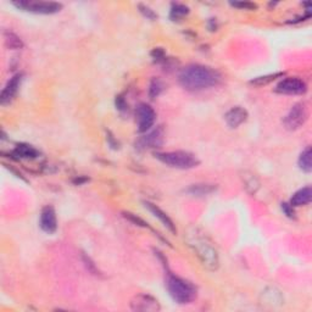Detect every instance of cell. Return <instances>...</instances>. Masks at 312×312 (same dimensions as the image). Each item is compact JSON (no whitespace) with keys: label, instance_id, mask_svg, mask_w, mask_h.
Returning a JSON list of instances; mask_svg holds the SVG:
<instances>
[{"label":"cell","instance_id":"cell-11","mask_svg":"<svg viewBox=\"0 0 312 312\" xmlns=\"http://www.w3.org/2000/svg\"><path fill=\"white\" fill-rule=\"evenodd\" d=\"M39 226L43 232L48 234L55 233L57 229V218L55 209L52 205L44 206L40 211V218H39Z\"/></svg>","mask_w":312,"mask_h":312},{"label":"cell","instance_id":"cell-26","mask_svg":"<svg viewBox=\"0 0 312 312\" xmlns=\"http://www.w3.org/2000/svg\"><path fill=\"white\" fill-rule=\"evenodd\" d=\"M232 6L238 9H244V10H256L257 5L254 4V3L249 2H231L229 3Z\"/></svg>","mask_w":312,"mask_h":312},{"label":"cell","instance_id":"cell-24","mask_svg":"<svg viewBox=\"0 0 312 312\" xmlns=\"http://www.w3.org/2000/svg\"><path fill=\"white\" fill-rule=\"evenodd\" d=\"M281 76H283V73H275V75L263 76V77H257L255 79H253L250 83L255 84V85H266V84H269L270 82H272L273 79H276L277 77H281Z\"/></svg>","mask_w":312,"mask_h":312},{"label":"cell","instance_id":"cell-25","mask_svg":"<svg viewBox=\"0 0 312 312\" xmlns=\"http://www.w3.org/2000/svg\"><path fill=\"white\" fill-rule=\"evenodd\" d=\"M122 215H123V217L127 218V219H128V221H130V222H133V224H135L136 226H141V227H144V228L149 227L148 224H146V222L144 221V219H142L141 217H138V216L135 215V213L122 212Z\"/></svg>","mask_w":312,"mask_h":312},{"label":"cell","instance_id":"cell-12","mask_svg":"<svg viewBox=\"0 0 312 312\" xmlns=\"http://www.w3.org/2000/svg\"><path fill=\"white\" fill-rule=\"evenodd\" d=\"M22 77H24L22 73H17V75L12 76V77L9 79L4 89L2 91V94H0V104L5 106V105L10 104L11 101L14 100V98L18 92V88H20L21 85Z\"/></svg>","mask_w":312,"mask_h":312},{"label":"cell","instance_id":"cell-21","mask_svg":"<svg viewBox=\"0 0 312 312\" xmlns=\"http://www.w3.org/2000/svg\"><path fill=\"white\" fill-rule=\"evenodd\" d=\"M243 181H244V184H245V188H247V190L249 192L250 194H255L257 192V189L260 188V182L259 180L255 177V174L253 173H249V172H244L243 173Z\"/></svg>","mask_w":312,"mask_h":312},{"label":"cell","instance_id":"cell-3","mask_svg":"<svg viewBox=\"0 0 312 312\" xmlns=\"http://www.w3.org/2000/svg\"><path fill=\"white\" fill-rule=\"evenodd\" d=\"M166 288L170 297L180 305H187L195 300L196 288L192 283L180 277L167 273Z\"/></svg>","mask_w":312,"mask_h":312},{"label":"cell","instance_id":"cell-19","mask_svg":"<svg viewBox=\"0 0 312 312\" xmlns=\"http://www.w3.org/2000/svg\"><path fill=\"white\" fill-rule=\"evenodd\" d=\"M298 165H299V168H300L301 171L306 172V173H310V172L312 171L311 146H306V148L302 150V152L298 159Z\"/></svg>","mask_w":312,"mask_h":312},{"label":"cell","instance_id":"cell-15","mask_svg":"<svg viewBox=\"0 0 312 312\" xmlns=\"http://www.w3.org/2000/svg\"><path fill=\"white\" fill-rule=\"evenodd\" d=\"M14 155L17 156V159H26V160H34V159L39 158L40 152L37 150L34 146L26 143H20L15 146Z\"/></svg>","mask_w":312,"mask_h":312},{"label":"cell","instance_id":"cell-29","mask_svg":"<svg viewBox=\"0 0 312 312\" xmlns=\"http://www.w3.org/2000/svg\"><path fill=\"white\" fill-rule=\"evenodd\" d=\"M83 262H84L85 267L88 269V271H91L93 275H100L99 270H97V266H95V263L91 260V257H88L87 255H83Z\"/></svg>","mask_w":312,"mask_h":312},{"label":"cell","instance_id":"cell-6","mask_svg":"<svg viewBox=\"0 0 312 312\" xmlns=\"http://www.w3.org/2000/svg\"><path fill=\"white\" fill-rule=\"evenodd\" d=\"M308 119V106L306 101H299L294 104L283 120V125L286 129L297 130L306 123Z\"/></svg>","mask_w":312,"mask_h":312},{"label":"cell","instance_id":"cell-32","mask_svg":"<svg viewBox=\"0 0 312 312\" xmlns=\"http://www.w3.org/2000/svg\"><path fill=\"white\" fill-rule=\"evenodd\" d=\"M107 142H109V144L111 145V148L114 149H119V143L114 141V137L110 135V133H107Z\"/></svg>","mask_w":312,"mask_h":312},{"label":"cell","instance_id":"cell-1","mask_svg":"<svg viewBox=\"0 0 312 312\" xmlns=\"http://www.w3.org/2000/svg\"><path fill=\"white\" fill-rule=\"evenodd\" d=\"M222 76L217 70L204 65H188L181 70L178 82L186 91L200 92L221 83Z\"/></svg>","mask_w":312,"mask_h":312},{"label":"cell","instance_id":"cell-23","mask_svg":"<svg viewBox=\"0 0 312 312\" xmlns=\"http://www.w3.org/2000/svg\"><path fill=\"white\" fill-rule=\"evenodd\" d=\"M164 91V84L159 78H152L149 85V95H150L151 99H155L156 97L161 94V92Z\"/></svg>","mask_w":312,"mask_h":312},{"label":"cell","instance_id":"cell-8","mask_svg":"<svg viewBox=\"0 0 312 312\" xmlns=\"http://www.w3.org/2000/svg\"><path fill=\"white\" fill-rule=\"evenodd\" d=\"M275 91L284 95H301L307 92V84L299 77H286L276 85Z\"/></svg>","mask_w":312,"mask_h":312},{"label":"cell","instance_id":"cell-10","mask_svg":"<svg viewBox=\"0 0 312 312\" xmlns=\"http://www.w3.org/2000/svg\"><path fill=\"white\" fill-rule=\"evenodd\" d=\"M130 308L133 311L156 312L160 310V304L155 298L148 294H139L130 301Z\"/></svg>","mask_w":312,"mask_h":312},{"label":"cell","instance_id":"cell-31","mask_svg":"<svg viewBox=\"0 0 312 312\" xmlns=\"http://www.w3.org/2000/svg\"><path fill=\"white\" fill-rule=\"evenodd\" d=\"M151 56L156 60H162L165 57V53L164 50L160 49V48H155V49L151 52Z\"/></svg>","mask_w":312,"mask_h":312},{"label":"cell","instance_id":"cell-28","mask_svg":"<svg viewBox=\"0 0 312 312\" xmlns=\"http://www.w3.org/2000/svg\"><path fill=\"white\" fill-rule=\"evenodd\" d=\"M281 209H282L283 213H284V215L286 216V217H289V218H292V219H295V218H297V216H295L294 209H293V206L291 205V204H288V203H282Z\"/></svg>","mask_w":312,"mask_h":312},{"label":"cell","instance_id":"cell-20","mask_svg":"<svg viewBox=\"0 0 312 312\" xmlns=\"http://www.w3.org/2000/svg\"><path fill=\"white\" fill-rule=\"evenodd\" d=\"M4 42H5V46L8 47L9 49L17 50V49H21V48H24V43H22L21 38L18 37L17 34H15L14 32H10V31L4 32Z\"/></svg>","mask_w":312,"mask_h":312},{"label":"cell","instance_id":"cell-16","mask_svg":"<svg viewBox=\"0 0 312 312\" xmlns=\"http://www.w3.org/2000/svg\"><path fill=\"white\" fill-rule=\"evenodd\" d=\"M312 190L311 187H304L294 193V195L291 199V205L293 208H299V206H305L311 203Z\"/></svg>","mask_w":312,"mask_h":312},{"label":"cell","instance_id":"cell-5","mask_svg":"<svg viewBox=\"0 0 312 312\" xmlns=\"http://www.w3.org/2000/svg\"><path fill=\"white\" fill-rule=\"evenodd\" d=\"M12 5L22 11L33 12V14L39 15H53L62 9V4L55 2H28V0H20V2H12Z\"/></svg>","mask_w":312,"mask_h":312},{"label":"cell","instance_id":"cell-9","mask_svg":"<svg viewBox=\"0 0 312 312\" xmlns=\"http://www.w3.org/2000/svg\"><path fill=\"white\" fill-rule=\"evenodd\" d=\"M165 133L162 127H158V128L151 130V132L146 133L145 136L138 138L136 142V148L138 150H148V149H158L161 148L164 144Z\"/></svg>","mask_w":312,"mask_h":312},{"label":"cell","instance_id":"cell-13","mask_svg":"<svg viewBox=\"0 0 312 312\" xmlns=\"http://www.w3.org/2000/svg\"><path fill=\"white\" fill-rule=\"evenodd\" d=\"M248 117H249V114L247 109H244L243 106H234L226 113L225 121L229 128H238L248 120Z\"/></svg>","mask_w":312,"mask_h":312},{"label":"cell","instance_id":"cell-18","mask_svg":"<svg viewBox=\"0 0 312 312\" xmlns=\"http://www.w3.org/2000/svg\"><path fill=\"white\" fill-rule=\"evenodd\" d=\"M216 190V187L213 184H193L190 186L186 192L193 196H206L213 193Z\"/></svg>","mask_w":312,"mask_h":312},{"label":"cell","instance_id":"cell-14","mask_svg":"<svg viewBox=\"0 0 312 312\" xmlns=\"http://www.w3.org/2000/svg\"><path fill=\"white\" fill-rule=\"evenodd\" d=\"M144 206L146 209L149 210V211H150L152 215L155 216L156 218H159L160 219V222L162 225L165 226V227H166L168 231L170 232H172V233H177V228H176V225L173 224V221H172V219L168 217L167 216V213L166 212H164L162 211V210L159 208V206H156L155 204H152V203H149V202H144Z\"/></svg>","mask_w":312,"mask_h":312},{"label":"cell","instance_id":"cell-7","mask_svg":"<svg viewBox=\"0 0 312 312\" xmlns=\"http://www.w3.org/2000/svg\"><path fill=\"white\" fill-rule=\"evenodd\" d=\"M156 114L150 105L142 103L136 109V121L137 129L139 133H146L154 126Z\"/></svg>","mask_w":312,"mask_h":312},{"label":"cell","instance_id":"cell-30","mask_svg":"<svg viewBox=\"0 0 312 312\" xmlns=\"http://www.w3.org/2000/svg\"><path fill=\"white\" fill-rule=\"evenodd\" d=\"M115 104H116V109L120 111H127V109H128L125 98H123L122 95H117L116 100H115Z\"/></svg>","mask_w":312,"mask_h":312},{"label":"cell","instance_id":"cell-4","mask_svg":"<svg viewBox=\"0 0 312 312\" xmlns=\"http://www.w3.org/2000/svg\"><path fill=\"white\" fill-rule=\"evenodd\" d=\"M155 158L166 166L177 170H192L200 165L198 156L184 150L155 152Z\"/></svg>","mask_w":312,"mask_h":312},{"label":"cell","instance_id":"cell-17","mask_svg":"<svg viewBox=\"0 0 312 312\" xmlns=\"http://www.w3.org/2000/svg\"><path fill=\"white\" fill-rule=\"evenodd\" d=\"M262 299L265 304L271 305V306H279L284 301L282 293L275 286H269L265 292H262Z\"/></svg>","mask_w":312,"mask_h":312},{"label":"cell","instance_id":"cell-2","mask_svg":"<svg viewBox=\"0 0 312 312\" xmlns=\"http://www.w3.org/2000/svg\"><path fill=\"white\" fill-rule=\"evenodd\" d=\"M188 247L193 250L202 265L209 271H216L219 267V256L217 249L208 235L203 233L199 228H189L186 233Z\"/></svg>","mask_w":312,"mask_h":312},{"label":"cell","instance_id":"cell-27","mask_svg":"<svg viewBox=\"0 0 312 312\" xmlns=\"http://www.w3.org/2000/svg\"><path fill=\"white\" fill-rule=\"evenodd\" d=\"M138 9H139V11H141L146 18H149V20L154 21V20H156V18H158V15H156L154 10H151L149 6H146L144 4H138Z\"/></svg>","mask_w":312,"mask_h":312},{"label":"cell","instance_id":"cell-22","mask_svg":"<svg viewBox=\"0 0 312 312\" xmlns=\"http://www.w3.org/2000/svg\"><path fill=\"white\" fill-rule=\"evenodd\" d=\"M189 14V8L184 4H172L171 11H170V18L172 21H180L182 20L184 16Z\"/></svg>","mask_w":312,"mask_h":312}]
</instances>
